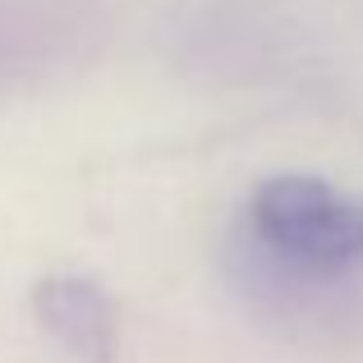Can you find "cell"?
I'll return each instance as SVG.
<instances>
[{
    "instance_id": "2",
    "label": "cell",
    "mask_w": 363,
    "mask_h": 363,
    "mask_svg": "<svg viewBox=\"0 0 363 363\" xmlns=\"http://www.w3.org/2000/svg\"><path fill=\"white\" fill-rule=\"evenodd\" d=\"M37 327L79 363H120V303L92 276L55 272L28 294Z\"/></svg>"
},
{
    "instance_id": "1",
    "label": "cell",
    "mask_w": 363,
    "mask_h": 363,
    "mask_svg": "<svg viewBox=\"0 0 363 363\" xmlns=\"http://www.w3.org/2000/svg\"><path fill=\"white\" fill-rule=\"evenodd\" d=\"M257 240L303 272H345L363 262V198L318 175H272L248 198Z\"/></svg>"
}]
</instances>
